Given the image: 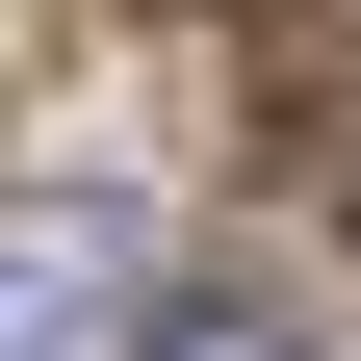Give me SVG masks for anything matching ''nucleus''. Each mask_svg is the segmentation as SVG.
<instances>
[{
	"mask_svg": "<svg viewBox=\"0 0 361 361\" xmlns=\"http://www.w3.org/2000/svg\"><path fill=\"white\" fill-rule=\"evenodd\" d=\"M104 336H129V233L0 207V361H104Z\"/></svg>",
	"mask_w": 361,
	"mask_h": 361,
	"instance_id": "nucleus-1",
	"label": "nucleus"
},
{
	"mask_svg": "<svg viewBox=\"0 0 361 361\" xmlns=\"http://www.w3.org/2000/svg\"><path fill=\"white\" fill-rule=\"evenodd\" d=\"M155 361H310V336H258V310H180V336H155Z\"/></svg>",
	"mask_w": 361,
	"mask_h": 361,
	"instance_id": "nucleus-2",
	"label": "nucleus"
}]
</instances>
